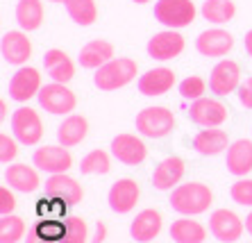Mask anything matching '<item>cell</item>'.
Masks as SVG:
<instances>
[{
	"label": "cell",
	"mask_w": 252,
	"mask_h": 243,
	"mask_svg": "<svg viewBox=\"0 0 252 243\" xmlns=\"http://www.w3.org/2000/svg\"><path fill=\"white\" fill-rule=\"evenodd\" d=\"M211 202H214V191L205 182L177 184L170 193V207L182 216H200L209 212Z\"/></svg>",
	"instance_id": "1"
},
{
	"label": "cell",
	"mask_w": 252,
	"mask_h": 243,
	"mask_svg": "<svg viewBox=\"0 0 252 243\" xmlns=\"http://www.w3.org/2000/svg\"><path fill=\"white\" fill-rule=\"evenodd\" d=\"M136 71L139 66L132 57H114L112 61L94 71V82L100 91H118L136 80Z\"/></svg>",
	"instance_id": "2"
},
{
	"label": "cell",
	"mask_w": 252,
	"mask_h": 243,
	"mask_svg": "<svg viewBox=\"0 0 252 243\" xmlns=\"http://www.w3.org/2000/svg\"><path fill=\"white\" fill-rule=\"evenodd\" d=\"M136 132L146 139H164L168 137L170 132L175 130L177 119L173 109L168 107H143L139 114H136Z\"/></svg>",
	"instance_id": "3"
},
{
	"label": "cell",
	"mask_w": 252,
	"mask_h": 243,
	"mask_svg": "<svg viewBox=\"0 0 252 243\" xmlns=\"http://www.w3.org/2000/svg\"><path fill=\"white\" fill-rule=\"evenodd\" d=\"M198 16V7L193 0H157L155 18L168 30H182L191 25Z\"/></svg>",
	"instance_id": "4"
},
{
	"label": "cell",
	"mask_w": 252,
	"mask_h": 243,
	"mask_svg": "<svg viewBox=\"0 0 252 243\" xmlns=\"http://www.w3.org/2000/svg\"><path fill=\"white\" fill-rule=\"evenodd\" d=\"M12 134L23 146H36L41 143L46 134V125L41 121V114L34 107H18L12 114Z\"/></svg>",
	"instance_id": "5"
},
{
	"label": "cell",
	"mask_w": 252,
	"mask_h": 243,
	"mask_svg": "<svg viewBox=\"0 0 252 243\" xmlns=\"http://www.w3.org/2000/svg\"><path fill=\"white\" fill-rule=\"evenodd\" d=\"M36 98H39V107H41L43 112L53 114V116H68L77 107L75 91L68 89L66 84H59V82L43 84Z\"/></svg>",
	"instance_id": "6"
},
{
	"label": "cell",
	"mask_w": 252,
	"mask_h": 243,
	"mask_svg": "<svg viewBox=\"0 0 252 243\" xmlns=\"http://www.w3.org/2000/svg\"><path fill=\"white\" fill-rule=\"evenodd\" d=\"M32 161L39 171L55 175V173H68L73 168V154L62 143H43L32 152Z\"/></svg>",
	"instance_id": "7"
},
{
	"label": "cell",
	"mask_w": 252,
	"mask_h": 243,
	"mask_svg": "<svg viewBox=\"0 0 252 243\" xmlns=\"http://www.w3.org/2000/svg\"><path fill=\"white\" fill-rule=\"evenodd\" d=\"M189 116H191V121H193L195 125H200V127H220V125L227 123L229 109L220 98L202 95L200 100L191 102Z\"/></svg>",
	"instance_id": "8"
},
{
	"label": "cell",
	"mask_w": 252,
	"mask_h": 243,
	"mask_svg": "<svg viewBox=\"0 0 252 243\" xmlns=\"http://www.w3.org/2000/svg\"><path fill=\"white\" fill-rule=\"evenodd\" d=\"M232 48H234V34L220 25L200 32L195 39V50L202 57H211V60H225L232 53Z\"/></svg>",
	"instance_id": "9"
},
{
	"label": "cell",
	"mask_w": 252,
	"mask_h": 243,
	"mask_svg": "<svg viewBox=\"0 0 252 243\" xmlns=\"http://www.w3.org/2000/svg\"><path fill=\"white\" fill-rule=\"evenodd\" d=\"M241 66L239 61L234 60H220L209 73V91L211 93H216L218 98H223V95H229L234 93L236 89L241 87Z\"/></svg>",
	"instance_id": "10"
},
{
	"label": "cell",
	"mask_w": 252,
	"mask_h": 243,
	"mask_svg": "<svg viewBox=\"0 0 252 243\" xmlns=\"http://www.w3.org/2000/svg\"><path fill=\"white\" fill-rule=\"evenodd\" d=\"M243 230H246V223L232 209H216L209 216V232L220 243H236L243 237Z\"/></svg>",
	"instance_id": "11"
},
{
	"label": "cell",
	"mask_w": 252,
	"mask_h": 243,
	"mask_svg": "<svg viewBox=\"0 0 252 243\" xmlns=\"http://www.w3.org/2000/svg\"><path fill=\"white\" fill-rule=\"evenodd\" d=\"M46 196L50 200H62L64 205L73 207L80 205L84 198V189L82 184L77 182L75 178H70L68 173H55L46 180Z\"/></svg>",
	"instance_id": "12"
},
{
	"label": "cell",
	"mask_w": 252,
	"mask_h": 243,
	"mask_svg": "<svg viewBox=\"0 0 252 243\" xmlns=\"http://www.w3.org/2000/svg\"><path fill=\"white\" fill-rule=\"evenodd\" d=\"M141 200V186L136 180L132 178H121L109 186L107 193V202L114 213H129L136 207V202Z\"/></svg>",
	"instance_id": "13"
},
{
	"label": "cell",
	"mask_w": 252,
	"mask_h": 243,
	"mask_svg": "<svg viewBox=\"0 0 252 243\" xmlns=\"http://www.w3.org/2000/svg\"><path fill=\"white\" fill-rule=\"evenodd\" d=\"M41 87V73L32 66H21L9 80V98L14 102H30L34 95H39Z\"/></svg>",
	"instance_id": "14"
},
{
	"label": "cell",
	"mask_w": 252,
	"mask_h": 243,
	"mask_svg": "<svg viewBox=\"0 0 252 243\" xmlns=\"http://www.w3.org/2000/svg\"><path fill=\"white\" fill-rule=\"evenodd\" d=\"M187 48V39L177 30H161L148 41V55L157 61H170L180 57Z\"/></svg>",
	"instance_id": "15"
},
{
	"label": "cell",
	"mask_w": 252,
	"mask_h": 243,
	"mask_svg": "<svg viewBox=\"0 0 252 243\" xmlns=\"http://www.w3.org/2000/svg\"><path fill=\"white\" fill-rule=\"evenodd\" d=\"M112 154H114V159H118L121 164H125V166H139L148 157V146L143 143L141 137L123 132V134L114 137Z\"/></svg>",
	"instance_id": "16"
},
{
	"label": "cell",
	"mask_w": 252,
	"mask_h": 243,
	"mask_svg": "<svg viewBox=\"0 0 252 243\" xmlns=\"http://www.w3.org/2000/svg\"><path fill=\"white\" fill-rule=\"evenodd\" d=\"M0 53L2 60L12 66H23L32 57V41L25 30H9L2 34L0 41Z\"/></svg>",
	"instance_id": "17"
},
{
	"label": "cell",
	"mask_w": 252,
	"mask_h": 243,
	"mask_svg": "<svg viewBox=\"0 0 252 243\" xmlns=\"http://www.w3.org/2000/svg\"><path fill=\"white\" fill-rule=\"evenodd\" d=\"M175 84H177L175 71L168 68V66H157L153 71H146L136 80V89H139V93L148 95V98H155V95L168 93Z\"/></svg>",
	"instance_id": "18"
},
{
	"label": "cell",
	"mask_w": 252,
	"mask_h": 243,
	"mask_svg": "<svg viewBox=\"0 0 252 243\" xmlns=\"http://www.w3.org/2000/svg\"><path fill=\"white\" fill-rule=\"evenodd\" d=\"M5 182H7V186H12L18 193H34L41 186V175H39V168L36 166L16 161V164H7Z\"/></svg>",
	"instance_id": "19"
},
{
	"label": "cell",
	"mask_w": 252,
	"mask_h": 243,
	"mask_svg": "<svg viewBox=\"0 0 252 243\" xmlns=\"http://www.w3.org/2000/svg\"><path fill=\"white\" fill-rule=\"evenodd\" d=\"M184 173H187V164L182 157H166L155 166L150 182L157 191H173L182 182Z\"/></svg>",
	"instance_id": "20"
},
{
	"label": "cell",
	"mask_w": 252,
	"mask_h": 243,
	"mask_svg": "<svg viewBox=\"0 0 252 243\" xmlns=\"http://www.w3.org/2000/svg\"><path fill=\"white\" fill-rule=\"evenodd\" d=\"M161 227H164V218L157 209H143L134 216L132 225H129V234L132 239L139 243H150L161 234Z\"/></svg>",
	"instance_id": "21"
},
{
	"label": "cell",
	"mask_w": 252,
	"mask_h": 243,
	"mask_svg": "<svg viewBox=\"0 0 252 243\" xmlns=\"http://www.w3.org/2000/svg\"><path fill=\"white\" fill-rule=\"evenodd\" d=\"M225 164L227 171L236 178H246L252 173V139H239L229 143L225 150Z\"/></svg>",
	"instance_id": "22"
},
{
	"label": "cell",
	"mask_w": 252,
	"mask_h": 243,
	"mask_svg": "<svg viewBox=\"0 0 252 243\" xmlns=\"http://www.w3.org/2000/svg\"><path fill=\"white\" fill-rule=\"evenodd\" d=\"M43 68L50 75V80L59 84H68L75 77V61L62 48H53L43 55Z\"/></svg>",
	"instance_id": "23"
},
{
	"label": "cell",
	"mask_w": 252,
	"mask_h": 243,
	"mask_svg": "<svg viewBox=\"0 0 252 243\" xmlns=\"http://www.w3.org/2000/svg\"><path fill=\"white\" fill-rule=\"evenodd\" d=\"M114 55H116V48L114 43L105 41V39H94V41H89L82 46L80 55H77V61L82 68H89V71H98L100 66H105L107 61L114 60Z\"/></svg>",
	"instance_id": "24"
},
{
	"label": "cell",
	"mask_w": 252,
	"mask_h": 243,
	"mask_svg": "<svg viewBox=\"0 0 252 243\" xmlns=\"http://www.w3.org/2000/svg\"><path fill=\"white\" fill-rule=\"evenodd\" d=\"M229 148V137L223 127H202L193 137V150L205 157L220 154Z\"/></svg>",
	"instance_id": "25"
},
{
	"label": "cell",
	"mask_w": 252,
	"mask_h": 243,
	"mask_svg": "<svg viewBox=\"0 0 252 243\" xmlns=\"http://www.w3.org/2000/svg\"><path fill=\"white\" fill-rule=\"evenodd\" d=\"M89 134V121L82 114H68L62 125L57 127V143L66 146V148H73V146H80V143L87 139Z\"/></svg>",
	"instance_id": "26"
},
{
	"label": "cell",
	"mask_w": 252,
	"mask_h": 243,
	"mask_svg": "<svg viewBox=\"0 0 252 243\" xmlns=\"http://www.w3.org/2000/svg\"><path fill=\"white\" fill-rule=\"evenodd\" d=\"M14 14H16V23L21 30L34 32L43 25L46 7H43V0H18Z\"/></svg>",
	"instance_id": "27"
},
{
	"label": "cell",
	"mask_w": 252,
	"mask_h": 243,
	"mask_svg": "<svg viewBox=\"0 0 252 243\" xmlns=\"http://www.w3.org/2000/svg\"><path fill=\"white\" fill-rule=\"evenodd\" d=\"M170 239L175 243H205L207 227L195 218H177L170 225Z\"/></svg>",
	"instance_id": "28"
},
{
	"label": "cell",
	"mask_w": 252,
	"mask_h": 243,
	"mask_svg": "<svg viewBox=\"0 0 252 243\" xmlns=\"http://www.w3.org/2000/svg\"><path fill=\"white\" fill-rule=\"evenodd\" d=\"M200 14L207 23L225 25L236 16V5L234 0H205L200 7Z\"/></svg>",
	"instance_id": "29"
},
{
	"label": "cell",
	"mask_w": 252,
	"mask_h": 243,
	"mask_svg": "<svg viewBox=\"0 0 252 243\" xmlns=\"http://www.w3.org/2000/svg\"><path fill=\"white\" fill-rule=\"evenodd\" d=\"M66 14L73 18V23L89 28L98 21V5L95 0H64Z\"/></svg>",
	"instance_id": "30"
},
{
	"label": "cell",
	"mask_w": 252,
	"mask_h": 243,
	"mask_svg": "<svg viewBox=\"0 0 252 243\" xmlns=\"http://www.w3.org/2000/svg\"><path fill=\"white\" fill-rule=\"evenodd\" d=\"M112 157L107 150L95 148L91 152H87L80 161V173L82 175H107L112 171Z\"/></svg>",
	"instance_id": "31"
},
{
	"label": "cell",
	"mask_w": 252,
	"mask_h": 243,
	"mask_svg": "<svg viewBox=\"0 0 252 243\" xmlns=\"http://www.w3.org/2000/svg\"><path fill=\"white\" fill-rule=\"evenodd\" d=\"M25 234V220L21 216H2L0 218V243H18Z\"/></svg>",
	"instance_id": "32"
},
{
	"label": "cell",
	"mask_w": 252,
	"mask_h": 243,
	"mask_svg": "<svg viewBox=\"0 0 252 243\" xmlns=\"http://www.w3.org/2000/svg\"><path fill=\"white\" fill-rule=\"evenodd\" d=\"M89 239V227L87 220L80 216H68L64 220V239L62 243H87Z\"/></svg>",
	"instance_id": "33"
},
{
	"label": "cell",
	"mask_w": 252,
	"mask_h": 243,
	"mask_svg": "<svg viewBox=\"0 0 252 243\" xmlns=\"http://www.w3.org/2000/svg\"><path fill=\"white\" fill-rule=\"evenodd\" d=\"M177 91H180V95H182L184 100L195 102V100H200V98L205 95L207 82L200 75H189V77H184L182 82L177 84Z\"/></svg>",
	"instance_id": "34"
},
{
	"label": "cell",
	"mask_w": 252,
	"mask_h": 243,
	"mask_svg": "<svg viewBox=\"0 0 252 243\" xmlns=\"http://www.w3.org/2000/svg\"><path fill=\"white\" fill-rule=\"evenodd\" d=\"M229 196L241 207H252V180H236L229 189Z\"/></svg>",
	"instance_id": "35"
},
{
	"label": "cell",
	"mask_w": 252,
	"mask_h": 243,
	"mask_svg": "<svg viewBox=\"0 0 252 243\" xmlns=\"http://www.w3.org/2000/svg\"><path fill=\"white\" fill-rule=\"evenodd\" d=\"M16 154H18V139L9 137V134H0V161L2 164H9V161L16 159Z\"/></svg>",
	"instance_id": "36"
},
{
	"label": "cell",
	"mask_w": 252,
	"mask_h": 243,
	"mask_svg": "<svg viewBox=\"0 0 252 243\" xmlns=\"http://www.w3.org/2000/svg\"><path fill=\"white\" fill-rule=\"evenodd\" d=\"M16 209V198L12 193V186H0V213L9 216Z\"/></svg>",
	"instance_id": "37"
},
{
	"label": "cell",
	"mask_w": 252,
	"mask_h": 243,
	"mask_svg": "<svg viewBox=\"0 0 252 243\" xmlns=\"http://www.w3.org/2000/svg\"><path fill=\"white\" fill-rule=\"evenodd\" d=\"M236 93H239L241 105L246 107V109H252V77H248V80L241 82V87L236 89Z\"/></svg>",
	"instance_id": "38"
},
{
	"label": "cell",
	"mask_w": 252,
	"mask_h": 243,
	"mask_svg": "<svg viewBox=\"0 0 252 243\" xmlns=\"http://www.w3.org/2000/svg\"><path fill=\"white\" fill-rule=\"evenodd\" d=\"M243 48H246V53L250 55V60H252V30H248L246 36H243Z\"/></svg>",
	"instance_id": "39"
},
{
	"label": "cell",
	"mask_w": 252,
	"mask_h": 243,
	"mask_svg": "<svg viewBox=\"0 0 252 243\" xmlns=\"http://www.w3.org/2000/svg\"><path fill=\"white\" fill-rule=\"evenodd\" d=\"M105 225L102 223H98V227H95V237H94V243H102L105 241Z\"/></svg>",
	"instance_id": "40"
},
{
	"label": "cell",
	"mask_w": 252,
	"mask_h": 243,
	"mask_svg": "<svg viewBox=\"0 0 252 243\" xmlns=\"http://www.w3.org/2000/svg\"><path fill=\"white\" fill-rule=\"evenodd\" d=\"M246 232H248V234H250V237H252V212L246 216Z\"/></svg>",
	"instance_id": "41"
},
{
	"label": "cell",
	"mask_w": 252,
	"mask_h": 243,
	"mask_svg": "<svg viewBox=\"0 0 252 243\" xmlns=\"http://www.w3.org/2000/svg\"><path fill=\"white\" fill-rule=\"evenodd\" d=\"M0 119H7V100H0Z\"/></svg>",
	"instance_id": "42"
},
{
	"label": "cell",
	"mask_w": 252,
	"mask_h": 243,
	"mask_svg": "<svg viewBox=\"0 0 252 243\" xmlns=\"http://www.w3.org/2000/svg\"><path fill=\"white\" fill-rule=\"evenodd\" d=\"M132 2H136V5H148V2H153V0H132Z\"/></svg>",
	"instance_id": "43"
},
{
	"label": "cell",
	"mask_w": 252,
	"mask_h": 243,
	"mask_svg": "<svg viewBox=\"0 0 252 243\" xmlns=\"http://www.w3.org/2000/svg\"><path fill=\"white\" fill-rule=\"evenodd\" d=\"M48 2H64V0H48Z\"/></svg>",
	"instance_id": "44"
}]
</instances>
